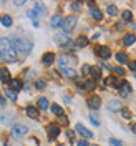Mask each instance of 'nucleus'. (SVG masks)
<instances>
[{"label": "nucleus", "mask_w": 136, "mask_h": 146, "mask_svg": "<svg viewBox=\"0 0 136 146\" xmlns=\"http://www.w3.org/2000/svg\"><path fill=\"white\" fill-rule=\"evenodd\" d=\"M50 110H52V113H53V115H58V116H60V115H63V110L60 108L58 105H52Z\"/></svg>", "instance_id": "28"}, {"label": "nucleus", "mask_w": 136, "mask_h": 146, "mask_svg": "<svg viewBox=\"0 0 136 146\" xmlns=\"http://www.w3.org/2000/svg\"><path fill=\"white\" fill-rule=\"evenodd\" d=\"M91 70H93V68H91L90 65H83V70H82V72H83V75H90Z\"/></svg>", "instance_id": "38"}, {"label": "nucleus", "mask_w": 136, "mask_h": 146, "mask_svg": "<svg viewBox=\"0 0 136 146\" xmlns=\"http://www.w3.org/2000/svg\"><path fill=\"white\" fill-rule=\"evenodd\" d=\"M101 105V98L100 96H96V95H93V96H90L88 98V106H90L91 110H98Z\"/></svg>", "instance_id": "7"}, {"label": "nucleus", "mask_w": 136, "mask_h": 146, "mask_svg": "<svg viewBox=\"0 0 136 146\" xmlns=\"http://www.w3.org/2000/svg\"><path fill=\"white\" fill-rule=\"evenodd\" d=\"M91 73H93V76H100V75H101V70H100V68H96V66H95V68L91 70Z\"/></svg>", "instance_id": "40"}, {"label": "nucleus", "mask_w": 136, "mask_h": 146, "mask_svg": "<svg viewBox=\"0 0 136 146\" xmlns=\"http://www.w3.org/2000/svg\"><path fill=\"white\" fill-rule=\"evenodd\" d=\"M5 95H7V98H9L10 101H13V103L17 101V93H15V91L12 90V88H9V90H5Z\"/></svg>", "instance_id": "24"}, {"label": "nucleus", "mask_w": 136, "mask_h": 146, "mask_svg": "<svg viewBox=\"0 0 136 146\" xmlns=\"http://www.w3.org/2000/svg\"><path fill=\"white\" fill-rule=\"evenodd\" d=\"M90 15H91L93 18H95L96 22H101V20H103V13H101V10H98L96 7L90 10Z\"/></svg>", "instance_id": "17"}, {"label": "nucleus", "mask_w": 136, "mask_h": 146, "mask_svg": "<svg viewBox=\"0 0 136 146\" xmlns=\"http://www.w3.org/2000/svg\"><path fill=\"white\" fill-rule=\"evenodd\" d=\"M113 72L116 73V75H119V76H125V70H123L121 66H115V68H113Z\"/></svg>", "instance_id": "37"}, {"label": "nucleus", "mask_w": 136, "mask_h": 146, "mask_svg": "<svg viewBox=\"0 0 136 146\" xmlns=\"http://www.w3.org/2000/svg\"><path fill=\"white\" fill-rule=\"evenodd\" d=\"M27 133H28V128L23 126V125H15L12 128V136L13 138H22V136H25Z\"/></svg>", "instance_id": "4"}, {"label": "nucleus", "mask_w": 136, "mask_h": 146, "mask_svg": "<svg viewBox=\"0 0 136 146\" xmlns=\"http://www.w3.org/2000/svg\"><path fill=\"white\" fill-rule=\"evenodd\" d=\"M27 115L30 116V118L38 119V116H40V111H38V108H35V106H27Z\"/></svg>", "instance_id": "13"}, {"label": "nucleus", "mask_w": 136, "mask_h": 146, "mask_svg": "<svg viewBox=\"0 0 136 146\" xmlns=\"http://www.w3.org/2000/svg\"><path fill=\"white\" fill-rule=\"evenodd\" d=\"M33 13H35V17H42V15H45V5H43V3H40V2H35Z\"/></svg>", "instance_id": "11"}, {"label": "nucleus", "mask_w": 136, "mask_h": 146, "mask_svg": "<svg viewBox=\"0 0 136 146\" xmlns=\"http://www.w3.org/2000/svg\"><path fill=\"white\" fill-rule=\"evenodd\" d=\"M119 90L123 93V96H128V95L131 93V85L128 82H121V88H119Z\"/></svg>", "instance_id": "18"}, {"label": "nucleus", "mask_w": 136, "mask_h": 146, "mask_svg": "<svg viewBox=\"0 0 136 146\" xmlns=\"http://www.w3.org/2000/svg\"><path fill=\"white\" fill-rule=\"evenodd\" d=\"M105 85H108V86H115V88H121V85L118 83L116 76H108V78H105Z\"/></svg>", "instance_id": "14"}, {"label": "nucleus", "mask_w": 136, "mask_h": 146, "mask_svg": "<svg viewBox=\"0 0 136 146\" xmlns=\"http://www.w3.org/2000/svg\"><path fill=\"white\" fill-rule=\"evenodd\" d=\"M72 10H73V12H80V10H82V3L73 2V3H72Z\"/></svg>", "instance_id": "35"}, {"label": "nucleus", "mask_w": 136, "mask_h": 146, "mask_svg": "<svg viewBox=\"0 0 136 146\" xmlns=\"http://www.w3.org/2000/svg\"><path fill=\"white\" fill-rule=\"evenodd\" d=\"M45 86H46L45 80H36V82H35V88H36V90H43Z\"/></svg>", "instance_id": "32"}, {"label": "nucleus", "mask_w": 136, "mask_h": 146, "mask_svg": "<svg viewBox=\"0 0 136 146\" xmlns=\"http://www.w3.org/2000/svg\"><path fill=\"white\" fill-rule=\"evenodd\" d=\"M129 70L136 72V62H129Z\"/></svg>", "instance_id": "43"}, {"label": "nucleus", "mask_w": 136, "mask_h": 146, "mask_svg": "<svg viewBox=\"0 0 136 146\" xmlns=\"http://www.w3.org/2000/svg\"><path fill=\"white\" fill-rule=\"evenodd\" d=\"M121 103L119 101H116V100H113V101H109V105H108V110L109 111H121Z\"/></svg>", "instance_id": "19"}, {"label": "nucleus", "mask_w": 136, "mask_h": 146, "mask_svg": "<svg viewBox=\"0 0 136 146\" xmlns=\"http://www.w3.org/2000/svg\"><path fill=\"white\" fill-rule=\"evenodd\" d=\"M0 105H2V106H3V105H5V96H3V95H2V93H0Z\"/></svg>", "instance_id": "44"}, {"label": "nucleus", "mask_w": 136, "mask_h": 146, "mask_svg": "<svg viewBox=\"0 0 136 146\" xmlns=\"http://www.w3.org/2000/svg\"><path fill=\"white\" fill-rule=\"evenodd\" d=\"M62 23H63V18H62V15H58V13L50 18V27L52 28H60Z\"/></svg>", "instance_id": "8"}, {"label": "nucleus", "mask_w": 136, "mask_h": 146, "mask_svg": "<svg viewBox=\"0 0 136 146\" xmlns=\"http://www.w3.org/2000/svg\"><path fill=\"white\" fill-rule=\"evenodd\" d=\"M60 123H62V125H68V118H66V115H60Z\"/></svg>", "instance_id": "39"}, {"label": "nucleus", "mask_w": 136, "mask_h": 146, "mask_svg": "<svg viewBox=\"0 0 136 146\" xmlns=\"http://www.w3.org/2000/svg\"><path fill=\"white\" fill-rule=\"evenodd\" d=\"M0 121H2L3 125H10V121H12V115H9V113L2 115V116H0Z\"/></svg>", "instance_id": "29"}, {"label": "nucleus", "mask_w": 136, "mask_h": 146, "mask_svg": "<svg viewBox=\"0 0 136 146\" xmlns=\"http://www.w3.org/2000/svg\"><path fill=\"white\" fill-rule=\"evenodd\" d=\"M58 146H65V145H58Z\"/></svg>", "instance_id": "48"}, {"label": "nucleus", "mask_w": 136, "mask_h": 146, "mask_svg": "<svg viewBox=\"0 0 136 146\" xmlns=\"http://www.w3.org/2000/svg\"><path fill=\"white\" fill-rule=\"evenodd\" d=\"M95 146H96V145H95Z\"/></svg>", "instance_id": "49"}, {"label": "nucleus", "mask_w": 136, "mask_h": 146, "mask_svg": "<svg viewBox=\"0 0 136 146\" xmlns=\"http://www.w3.org/2000/svg\"><path fill=\"white\" fill-rule=\"evenodd\" d=\"M75 27H76V17H73V15H70V17L63 18V23H62V28H63V32L68 35V33H72L73 30H75Z\"/></svg>", "instance_id": "3"}, {"label": "nucleus", "mask_w": 136, "mask_h": 146, "mask_svg": "<svg viewBox=\"0 0 136 146\" xmlns=\"http://www.w3.org/2000/svg\"><path fill=\"white\" fill-rule=\"evenodd\" d=\"M76 146H90V145H88V141H86V139H80V141L76 143Z\"/></svg>", "instance_id": "41"}, {"label": "nucleus", "mask_w": 136, "mask_h": 146, "mask_svg": "<svg viewBox=\"0 0 136 146\" xmlns=\"http://www.w3.org/2000/svg\"><path fill=\"white\" fill-rule=\"evenodd\" d=\"M66 135H68V139H70V141H73V139H75V135H73V131H70V129H68V133H66Z\"/></svg>", "instance_id": "42"}, {"label": "nucleus", "mask_w": 136, "mask_h": 146, "mask_svg": "<svg viewBox=\"0 0 136 146\" xmlns=\"http://www.w3.org/2000/svg\"><path fill=\"white\" fill-rule=\"evenodd\" d=\"M106 12H108V15H109V17H116L119 10H118V7H116V5H108Z\"/></svg>", "instance_id": "21"}, {"label": "nucleus", "mask_w": 136, "mask_h": 146, "mask_svg": "<svg viewBox=\"0 0 136 146\" xmlns=\"http://www.w3.org/2000/svg\"><path fill=\"white\" fill-rule=\"evenodd\" d=\"M90 119H91V123H93L95 126H98V125H100V121H98V115H96V113H91Z\"/></svg>", "instance_id": "33"}, {"label": "nucleus", "mask_w": 136, "mask_h": 146, "mask_svg": "<svg viewBox=\"0 0 136 146\" xmlns=\"http://www.w3.org/2000/svg\"><path fill=\"white\" fill-rule=\"evenodd\" d=\"M10 86H12V90L15 91V90H20L23 85H22V82H20V80H17V78H15V80H10Z\"/></svg>", "instance_id": "25"}, {"label": "nucleus", "mask_w": 136, "mask_h": 146, "mask_svg": "<svg viewBox=\"0 0 136 146\" xmlns=\"http://www.w3.org/2000/svg\"><path fill=\"white\" fill-rule=\"evenodd\" d=\"M0 20H2V25H3V27H12V17H10V15H2V18H0Z\"/></svg>", "instance_id": "22"}, {"label": "nucleus", "mask_w": 136, "mask_h": 146, "mask_svg": "<svg viewBox=\"0 0 136 146\" xmlns=\"http://www.w3.org/2000/svg\"><path fill=\"white\" fill-rule=\"evenodd\" d=\"M60 135V126L58 125H50L48 126V139H55Z\"/></svg>", "instance_id": "9"}, {"label": "nucleus", "mask_w": 136, "mask_h": 146, "mask_svg": "<svg viewBox=\"0 0 136 146\" xmlns=\"http://www.w3.org/2000/svg\"><path fill=\"white\" fill-rule=\"evenodd\" d=\"M0 58L5 62H13L17 58V50L12 45V40L0 38Z\"/></svg>", "instance_id": "1"}, {"label": "nucleus", "mask_w": 136, "mask_h": 146, "mask_svg": "<svg viewBox=\"0 0 136 146\" xmlns=\"http://www.w3.org/2000/svg\"><path fill=\"white\" fill-rule=\"evenodd\" d=\"M60 68H62V72H63L65 76H75V75H76L73 68H65V66H60Z\"/></svg>", "instance_id": "27"}, {"label": "nucleus", "mask_w": 136, "mask_h": 146, "mask_svg": "<svg viewBox=\"0 0 136 146\" xmlns=\"http://www.w3.org/2000/svg\"><path fill=\"white\" fill-rule=\"evenodd\" d=\"M131 131H133V133H136V123H133V125H131Z\"/></svg>", "instance_id": "46"}, {"label": "nucleus", "mask_w": 136, "mask_h": 146, "mask_svg": "<svg viewBox=\"0 0 136 146\" xmlns=\"http://www.w3.org/2000/svg\"><path fill=\"white\" fill-rule=\"evenodd\" d=\"M12 45L17 50V53L20 52V53L27 55L28 52L32 50V43H30L28 40H23V38H13V40H12Z\"/></svg>", "instance_id": "2"}, {"label": "nucleus", "mask_w": 136, "mask_h": 146, "mask_svg": "<svg viewBox=\"0 0 136 146\" xmlns=\"http://www.w3.org/2000/svg\"><path fill=\"white\" fill-rule=\"evenodd\" d=\"M131 18H133V13H131L129 10H125V12H123V20H126V22H129Z\"/></svg>", "instance_id": "34"}, {"label": "nucleus", "mask_w": 136, "mask_h": 146, "mask_svg": "<svg viewBox=\"0 0 136 146\" xmlns=\"http://www.w3.org/2000/svg\"><path fill=\"white\" fill-rule=\"evenodd\" d=\"M121 116L125 119H131V111L128 108H121Z\"/></svg>", "instance_id": "31"}, {"label": "nucleus", "mask_w": 136, "mask_h": 146, "mask_svg": "<svg viewBox=\"0 0 136 146\" xmlns=\"http://www.w3.org/2000/svg\"><path fill=\"white\" fill-rule=\"evenodd\" d=\"M135 78H136V72H135Z\"/></svg>", "instance_id": "47"}, {"label": "nucleus", "mask_w": 136, "mask_h": 146, "mask_svg": "<svg viewBox=\"0 0 136 146\" xmlns=\"http://www.w3.org/2000/svg\"><path fill=\"white\" fill-rule=\"evenodd\" d=\"M38 108L42 110V111H45V110H48L50 108V103H48V100H46L45 96H42V98H38Z\"/></svg>", "instance_id": "16"}, {"label": "nucleus", "mask_w": 136, "mask_h": 146, "mask_svg": "<svg viewBox=\"0 0 136 146\" xmlns=\"http://www.w3.org/2000/svg\"><path fill=\"white\" fill-rule=\"evenodd\" d=\"M68 63H76V60H75L73 56H68V55H65V53L58 56V66H65V68H66Z\"/></svg>", "instance_id": "6"}, {"label": "nucleus", "mask_w": 136, "mask_h": 146, "mask_svg": "<svg viewBox=\"0 0 136 146\" xmlns=\"http://www.w3.org/2000/svg\"><path fill=\"white\" fill-rule=\"evenodd\" d=\"M135 42H136V35L135 33H128V35H125V38H123V43H125L126 46H131Z\"/></svg>", "instance_id": "15"}, {"label": "nucleus", "mask_w": 136, "mask_h": 146, "mask_svg": "<svg viewBox=\"0 0 136 146\" xmlns=\"http://www.w3.org/2000/svg\"><path fill=\"white\" fill-rule=\"evenodd\" d=\"M83 88H85V90H88V91L95 90V88H96V80H88V82L83 85Z\"/></svg>", "instance_id": "23"}, {"label": "nucleus", "mask_w": 136, "mask_h": 146, "mask_svg": "<svg viewBox=\"0 0 136 146\" xmlns=\"http://www.w3.org/2000/svg\"><path fill=\"white\" fill-rule=\"evenodd\" d=\"M22 5H25V2H15V7H22Z\"/></svg>", "instance_id": "45"}, {"label": "nucleus", "mask_w": 136, "mask_h": 146, "mask_svg": "<svg viewBox=\"0 0 136 146\" xmlns=\"http://www.w3.org/2000/svg\"><path fill=\"white\" fill-rule=\"evenodd\" d=\"M53 62H55V53L48 52V53L43 55V63H45V65H52Z\"/></svg>", "instance_id": "20"}, {"label": "nucleus", "mask_w": 136, "mask_h": 146, "mask_svg": "<svg viewBox=\"0 0 136 146\" xmlns=\"http://www.w3.org/2000/svg\"><path fill=\"white\" fill-rule=\"evenodd\" d=\"M75 129H76V133H78V135H82V136H83V138H86V139H91V138H93V133H91L88 128L83 126L82 123H78Z\"/></svg>", "instance_id": "5"}, {"label": "nucleus", "mask_w": 136, "mask_h": 146, "mask_svg": "<svg viewBox=\"0 0 136 146\" xmlns=\"http://www.w3.org/2000/svg\"><path fill=\"white\" fill-rule=\"evenodd\" d=\"M116 60H118L119 63H126L128 62V55L125 53V52H119V53H116Z\"/></svg>", "instance_id": "26"}, {"label": "nucleus", "mask_w": 136, "mask_h": 146, "mask_svg": "<svg viewBox=\"0 0 136 146\" xmlns=\"http://www.w3.org/2000/svg\"><path fill=\"white\" fill-rule=\"evenodd\" d=\"M0 80H2V83H10L12 76H10V72L7 68H0Z\"/></svg>", "instance_id": "12"}, {"label": "nucleus", "mask_w": 136, "mask_h": 146, "mask_svg": "<svg viewBox=\"0 0 136 146\" xmlns=\"http://www.w3.org/2000/svg\"><path fill=\"white\" fill-rule=\"evenodd\" d=\"M109 143L113 146H123V141H119V139H116V138H109Z\"/></svg>", "instance_id": "36"}, {"label": "nucleus", "mask_w": 136, "mask_h": 146, "mask_svg": "<svg viewBox=\"0 0 136 146\" xmlns=\"http://www.w3.org/2000/svg\"><path fill=\"white\" fill-rule=\"evenodd\" d=\"M76 43H78V46H86L88 45V38L83 36V35H80L78 36V40H76Z\"/></svg>", "instance_id": "30"}, {"label": "nucleus", "mask_w": 136, "mask_h": 146, "mask_svg": "<svg viewBox=\"0 0 136 146\" xmlns=\"http://www.w3.org/2000/svg\"><path fill=\"white\" fill-rule=\"evenodd\" d=\"M98 56L100 58H103V60H106V58H109L111 56V52H109V48L108 46H98Z\"/></svg>", "instance_id": "10"}]
</instances>
